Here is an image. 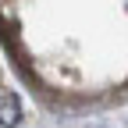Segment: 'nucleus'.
<instances>
[{"mask_svg":"<svg viewBox=\"0 0 128 128\" xmlns=\"http://www.w3.org/2000/svg\"><path fill=\"white\" fill-rule=\"evenodd\" d=\"M22 124V100L14 92H0V128H18Z\"/></svg>","mask_w":128,"mask_h":128,"instance_id":"obj_1","label":"nucleus"}]
</instances>
